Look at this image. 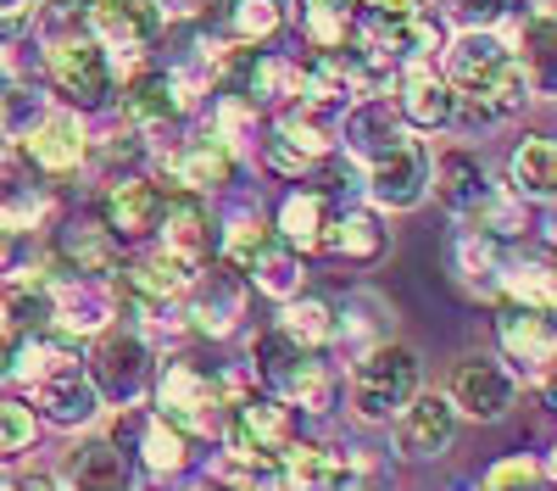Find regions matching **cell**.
<instances>
[{
    "instance_id": "6da1fadb",
    "label": "cell",
    "mask_w": 557,
    "mask_h": 491,
    "mask_svg": "<svg viewBox=\"0 0 557 491\" xmlns=\"http://www.w3.org/2000/svg\"><path fill=\"white\" fill-rule=\"evenodd\" d=\"M257 391L251 369H235V364H207L196 346H173L168 357H157L151 369V414H162L168 425H178L184 435H218L223 430V414L235 402Z\"/></svg>"
},
{
    "instance_id": "7a4b0ae2",
    "label": "cell",
    "mask_w": 557,
    "mask_h": 491,
    "mask_svg": "<svg viewBox=\"0 0 557 491\" xmlns=\"http://www.w3.org/2000/svg\"><path fill=\"white\" fill-rule=\"evenodd\" d=\"M451 96H457V112L462 123H502L513 118L524 101H530V84L513 62V45H507V34L491 23V28H462L451 45H446V73Z\"/></svg>"
},
{
    "instance_id": "3957f363",
    "label": "cell",
    "mask_w": 557,
    "mask_h": 491,
    "mask_svg": "<svg viewBox=\"0 0 557 491\" xmlns=\"http://www.w3.org/2000/svg\"><path fill=\"white\" fill-rule=\"evenodd\" d=\"M246 369L268 396L285 402L290 414H335V402H341V369L330 364V352L290 341L278 324H268L251 341Z\"/></svg>"
},
{
    "instance_id": "277c9868",
    "label": "cell",
    "mask_w": 557,
    "mask_h": 491,
    "mask_svg": "<svg viewBox=\"0 0 557 491\" xmlns=\"http://www.w3.org/2000/svg\"><path fill=\"white\" fill-rule=\"evenodd\" d=\"M424 385V364L407 341H374L351 357V375H346V396H351V414L362 425H391L401 402Z\"/></svg>"
},
{
    "instance_id": "5b68a950",
    "label": "cell",
    "mask_w": 557,
    "mask_h": 491,
    "mask_svg": "<svg viewBox=\"0 0 557 491\" xmlns=\"http://www.w3.org/2000/svg\"><path fill=\"white\" fill-rule=\"evenodd\" d=\"M151 369H157V346L134 324L112 319L107 330L89 335L84 375H89V385L101 391V408H134V402L151 391Z\"/></svg>"
},
{
    "instance_id": "8992f818",
    "label": "cell",
    "mask_w": 557,
    "mask_h": 491,
    "mask_svg": "<svg viewBox=\"0 0 557 491\" xmlns=\"http://www.w3.org/2000/svg\"><path fill=\"white\" fill-rule=\"evenodd\" d=\"M246 307H251V285L235 262H201L190 285H184V330H196L201 341H228L240 330L246 319Z\"/></svg>"
},
{
    "instance_id": "52a82bcc",
    "label": "cell",
    "mask_w": 557,
    "mask_h": 491,
    "mask_svg": "<svg viewBox=\"0 0 557 491\" xmlns=\"http://www.w3.org/2000/svg\"><path fill=\"white\" fill-rule=\"evenodd\" d=\"M157 251L168 262H178L184 274H196L201 262L218 257V218H212V201L201 191H184V185H168L162 196V218H157Z\"/></svg>"
},
{
    "instance_id": "ba28073f",
    "label": "cell",
    "mask_w": 557,
    "mask_h": 491,
    "mask_svg": "<svg viewBox=\"0 0 557 491\" xmlns=\"http://www.w3.org/2000/svg\"><path fill=\"white\" fill-rule=\"evenodd\" d=\"M446 402L457 408V419H474V425H502L507 414L519 408V375L491 352H469L457 357V369L446 380Z\"/></svg>"
},
{
    "instance_id": "9c48e42d",
    "label": "cell",
    "mask_w": 557,
    "mask_h": 491,
    "mask_svg": "<svg viewBox=\"0 0 557 491\" xmlns=\"http://www.w3.org/2000/svg\"><path fill=\"white\" fill-rule=\"evenodd\" d=\"M78 7H84V34L107 57H146L168 28L162 0H78Z\"/></svg>"
},
{
    "instance_id": "30bf717a",
    "label": "cell",
    "mask_w": 557,
    "mask_h": 491,
    "mask_svg": "<svg viewBox=\"0 0 557 491\" xmlns=\"http://www.w3.org/2000/svg\"><path fill=\"white\" fill-rule=\"evenodd\" d=\"M123 118L139 140H178L184 123H190V107H184L178 84L168 78L162 62H139L123 78Z\"/></svg>"
},
{
    "instance_id": "8fae6325",
    "label": "cell",
    "mask_w": 557,
    "mask_h": 491,
    "mask_svg": "<svg viewBox=\"0 0 557 491\" xmlns=\"http://www.w3.org/2000/svg\"><path fill=\"white\" fill-rule=\"evenodd\" d=\"M457 425L462 419H457V408L446 402V391H424V385H418L396 408V419H391V441H396V453L407 464H435V458L451 453Z\"/></svg>"
},
{
    "instance_id": "7c38bea8",
    "label": "cell",
    "mask_w": 557,
    "mask_h": 491,
    "mask_svg": "<svg viewBox=\"0 0 557 491\" xmlns=\"http://www.w3.org/2000/svg\"><path fill=\"white\" fill-rule=\"evenodd\" d=\"M362 196L374 201L380 212H412L418 201L430 196V146L407 134L396 151H385L380 162H368L362 168Z\"/></svg>"
},
{
    "instance_id": "4fadbf2b",
    "label": "cell",
    "mask_w": 557,
    "mask_h": 491,
    "mask_svg": "<svg viewBox=\"0 0 557 491\" xmlns=\"http://www.w3.org/2000/svg\"><path fill=\"white\" fill-rule=\"evenodd\" d=\"M123 268V241L107 235V223H62L45 241V274H67V280H112Z\"/></svg>"
},
{
    "instance_id": "5bb4252c",
    "label": "cell",
    "mask_w": 557,
    "mask_h": 491,
    "mask_svg": "<svg viewBox=\"0 0 557 491\" xmlns=\"http://www.w3.org/2000/svg\"><path fill=\"white\" fill-rule=\"evenodd\" d=\"M496 346H502V364L513 369V375L546 380L552 375V357H557L552 312L519 307V302H496Z\"/></svg>"
},
{
    "instance_id": "9a60e30c",
    "label": "cell",
    "mask_w": 557,
    "mask_h": 491,
    "mask_svg": "<svg viewBox=\"0 0 557 491\" xmlns=\"http://www.w3.org/2000/svg\"><path fill=\"white\" fill-rule=\"evenodd\" d=\"M23 151V162L28 168H39L45 179H67V173H78L84 162H89V134H84V123H78V112H39L28 128H23V140H17Z\"/></svg>"
},
{
    "instance_id": "2e32d148",
    "label": "cell",
    "mask_w": 557,
    "mask_h": 491,
    "mask_svg": "<svg viewBox=\"0 0 557 491\" xmlns=\"http://www.w3.org/2000/svg\"><path fill=\"white\" fill-rule=\"evenodd\" d=\"M62 486L67 491H139V469L117 435H84L62 458Z\"/></svg>"
},
{
    "instance_id": "e0dca14e",
    "label": "cell",
    "mask_w": 557,
    "mask_h": 491,
    "mask_svg": "<svg viewBox=\"0 0 557 491\" xmlns=\"http://www.w3.org/2000/svg\"><path fill=\"white\" fill-rule=\"evenodd\" d=\"M173 179H178L184 191L218 196L228 185H240V151L228 146L212 123L196 128V134H178V146H173Z\"/></svg>"
},
{
    "instance_id": "ac0fdd59",
    "label": "cell",
    "mask_w": 557,
    "mask_h": 491,
    "mask_svg": "<svg viewBox=\"0 0 557 491\" xmlns=\"http://www.w3.org/2000/svg\"><path fill=\"white\" fill-rule=\"evenodd\" d=\"M407 140V123L396 118V107H391V96H357L346 112H341V123H335V146L351 157V162H380L385 151H396Z\"/></svg>"
},
{
    "instance_id": "d6986e66",
    "label": "cell",
    "mask_w": 557,
    "mask_h": 491,
    "mask_svg": "<svg viewBox=\"0 0 557 491\" xmlns=\"http://www.w3.org/2000/svg\"><path fill=\"white\" fill-rule=\"evenodd\" d=\"M430 191H435V201H441L457 223H474V218L485 212V201H491L502 185H491V173H485L480 151L451 146V151H441V157L430 162Z\"/></svg>"
},
{
    "instance_id": "ffe728a7",
    "label": "cell",
    "mask_w": 557,
    "mask_h": 491,
    "mask_svg": "<svg viewBox=\"0 0 557 491\" xmlns=\"http://www.w3.org/2000/svg\"><path fill=\"white\" fill-rule=\"evenodd\" d=\"M162 196H168V185H157V179H146V173L112 179L107 196H101V223H107V235L123 241V246L151 241V235H157V218H162Z\"/></svg>"
},
{
    "instance_id": "44dd1931",
    "label": "cell",
    "mask_w": 557,
    "mask_h": 491,
    "mask_svg": "<svg viewBox=\"0 0 557 491\" xmlns=\"http://www.w3.org/2000/svg\"><path fill=\"white\" fill-rule=\"evenodd\" d=\"M117 319V296L112 280H67L51 274V330L67 341H89L96 330H107Z\"/></svg>"
},
{
    "instance_id": "7402d4cb",
    "label": "cell",
    "mask_w": 557,
    "mask_h": 491,
    "mask_svg": "<svg viewBox=\"0 0 557 491\" xmlns=\"http://www.w3.org/2000/svg\"><path fill=\"white\" fill-rule=\"evenodd\" d=\"M502 241L474 230V223H457L451 241H446V274L462 296H474V302H496V280H502Z\"/></svg>"
},
{
    "instance_id": "603a6c76",
    "label": "cell",
    "mask_w": 557,
    "mask_h": 491,
    "mask_svg": "<svg viewBox=\"0 0 557 491\" xmlns=\"http://www.w3.org/2000/svg\"><path fill=\"white\" fill-rule=\"evenodd\" d=\"M51 212H57V196H51V185H45V173L7 151L0 157V230L34 235V230H45Z\"/></svg>"
},
{
    "instance_id": "cb8c5ba5",
    "label": "cell",
    "mask_w": 557,
    "mask_h": 491,
    "mask_svg": "<svg viewBox=\"0 0 557 491\" xmlns=\"http://www.w3.org/2000/svg\"><path fill=\"white\" fill-rule=\"evenodd\" d=\"M34 408H39V419H51L57 430H84V425L101 419V391L89 385L84 364L73 357V364H57L51 375L34 385Z\"/></svg>"
},
{
    "instance_id": "d4e9b609",
    "label": "cell",
    "mask_w": 557,
    "mask_h": 491,
    "mask_svg": "<svg viewBox=\"0 0 557 491\" xmlns=\"http://www.w3.org/2000/svg\"><path fill=\"white\" fill-rule=\"evenodd\" d=\"M396 118L407 123V128H418V134H435V128H446V123H457L451 112H457V96H451V84L435 73V62H412V67H401L396 73Z\"/></svg>"
},
{
    "instance_id": "484cf974",
    "label": "cell",
    "mask_w": 557,
    "mask_h": 491,
    "mask_svg": "<svg viewBox=\"0 0 557 491\" xmlns=\"http://www.w3.org/2000/svg\"><path fill=\"white\" fill-rule=\"evenodd\" d=\"M318 251H330L335 262H351V268H374V262H385V251H391V230L380 223V212L341 201V207L330 212V223H323Z\"/></svg>"
},
{
    "instance_id": "4316f807",
    "label": "cell",
    "mask_w": 557,
    "mask_h": 491,
    "mask_svg": "<svg viewBox=\"0 0 557 491\" xmlns=\"http://www.w3.org/2000/svg\"><path fill=\"white\" fill-rule=\"evenodd\" d=\"M201 28L223 39L228 51H246V45H268L285 28V12H278V0H207Z\"/></svg>"
},
{
    "instance_id": "83f0119b",
    "label": "cell",
    "mask_w": 557,
    "mask_h": 491,
    "mask_svg": "<svg viewBox=\"0 0 557 491\" xmlns=\"http://www.w3.org/2000/svg\"><path fill=\"white\" fill-rule=\"evenodd\" d=\"M391 302L380 296V291H346V302H335V335H330V352H346V357H357L362 346H374V341H385L391 335Z\"/></svg>"
},
{
    "instance_id": "f1b7e54d",
    "label": "cell",
    "mask_w": 557,
    "mask_h": 491,
    "mask_svg": "<svg viewBox=\"0 0 557 491\" xmlns=\"http://www.w3.org/2000/svg\"><path fill=\"white\" fill-rule=\"evenodd\" d=\"M134 469L139 475H151V480H173L190 469V435H184L178 425H168L162 414H146L134 430Z\"/></svg>"
},
{
    "instance_id": "f546056e",
    "label": "cell",
    "mask_w": 557,
    "mask_h": 491,
    "mask_svg": "<svg viewBox=\"0 0 557 491\" xmlns=\"http://www.w3.org/2000/svg\"><path fill=\"white\" fill-rule=\"evenodd\" d=\"M507 191H513L524 207H546L557 191V146L552 134H524L507 157Z\"/></svg>"
},
{
    "instance_id": "4dcf8cb0",
    "label": "cell",
    "mask_w": 557,
    "mask_h": 491,
    "mask_svg": "<svg viewBox=\"0 0 557 491\" xmlns=\"http://www.w3.org/2000/svg\"><path fill=\"white\" fill-rule=\"evenodd\" d=\"M330 212H335V201H330V196L312 191V185H301V191H290L285 201H278V212H273V241H285L290 251H301V257H307V251H318Z\"/></svg>"
},
{
    "instance_id": "1f68e13d",
    "label": "cell",
    "mask_w": 557,
    "mask_h": 491,
    "mask_svg": "<svg viewBox=\"0 0 557 491\" xmlns=\"http://www.w3.org/2000/svg\"><path fill=\"white\" fill-rule=\"evenodd\" d=\"M513 45V62H519V73H524V84H530V96H552V12L546 7H535V12H524V23H519V34L507 39Z\"/></svg>"
},
{
    "instance_id": "d6a6232c",
    "label": "cell",
    "mask_w": 557,
    "mask_h": 491,
    "mask_svg": "<svg viewBox=\"0 0 557 491\" xmlns=\"http://www.w3.org/2000/svg\"><path fill=\"white\" fill-rule=\"evenodd\" d=\"M246 285L251 291H262V296H273V302H285V296H296L301 285H307V268H301V251H290L285 241H268L246 268Z\"/></svg>"
},
{
    "instance_id": "836d02e7",
    "label": "cell",
    "mask_w": 557,
    "mask_h": 491,
    "mask_svg": "<svg viewBox=\"0 0 557 491\" xmlns=\"http://www.w3.org/2000/svg\"><path fill=\"white\" fill-rule=\"evenodd\" d=\"M273 324L285 330L290 341H301V346L330 352V335H335V302H323V296H312V291H296V296L278 302V319H273Z\"/></svg>"
},
{
    "instance_id": "e575fe53",
    "label": "cell",
    "mask_w": 557,
    "mask_h": 491,
    "mask_svg": "<svg viewBox=\"0 0 557 491\" xmlns=\"http://www.w3.org/2000/svg\"><path fill=\"white\" fill-rule=\"evenodd\" d=\"M496 302H519V307L552 312V262L546 257H507L502 280H496Z\"/></svg>"
},
{
    "instance_id": "d590c367",
    "label": "cell",
    "mask_w": 557,
    "mask_h": 491,
    "mask_svg": "<svg viewBox=\"0 0 557 491\" xmlns=\"http://www.w3.org/2000/svg\"><path fill=\"white\" fill-rule=\"evenodd\" d=\"M351 12H357V0H296V28L307 39V51H341Z\"/></svg>"
},
{
    "instance_id": "8d00e7d4",
    "label": "cell",
    "mask_w": 557,
    "mask_h": 491,
    "mask_svg": "<svg viewBox=\"0 0 557 491\" xmlns=\"http://www.w3.org/2000/svg\"><path fill=\"white\" fill-rule=\"evenodd\" d=\"M268 241H273V223H268L257 207H235L228 218H218V257H223V262L246 268Z\"/></svg>"
},
{
    "instance_id": "74e56055",
    "label": "cell",
    "mask_w": 557,
    "mask_h": 491,
    "mask_svg": "<svg viewBox=\"0 0 557 491\" xmlns=\"http://www.w3.org/2000/svg\"><path fill=\"white\" fill-rule=\"evenodd\" d=\"M485 491H552V458H530V453L496 458L485 469Z\"/></svg>"
},
{
    "instance_id": "f35d334b",
    "label": "cell",
    "mask_w": 557,
    "mask_h": 491,
    "mask_svg": "<svg viewBox=\"0 0 557 491\" xmlns=\"http://www.w3.org/2000/svg\"><path fill=\"white\" fill-rule=\"evenodd\" d=\"M34 435H39L34 402H23V396H0V464L17 458V453H28Z\"/></svg>"
},
{
    "instance_id": "ab89813d",
    "label": "cell",
    "mask_w": 557,
    "mask_h": 491,
    "mask_svg": "<svg viewBox=\"0 0 557 491\" xmlns=\"http://www.w3.org/2000/svg\"><path fill=\"white\" fill-rule=\"evenodd\" d=\"M89 157L101 162V185H112V179H123V173H139V162H146V140H139L134 128H117Z\"/></svg>"
},
{
    "instance_id": "60d3db41",
    "label": "cell",
    "mask_w": 557,
    "mask_h": 491,
    "mask_svg": "<svg viewBox=\"0 0 557 491\" xmlns=\"http://www.w3.org/2000/svg\"><path fill=\"white\" fill-rule=\"evenodd\" d=\"M441 7L462 23V28H491L507 17V0H441Z\"/></svg>"
},
{
    "instance_id": "b9f144b4",
    "label": "cell",
    "mask_w": 557,
    "mask_h": 491,
    "mask_svg": "<svg viewBox=\"0 0 557 491\" xmlns=\"http://www.w3.org/2000/svg\"><path fill=\"white\" fill-rule=\"evenodd\" d=\"M39 0H0V39H23L34 28Z\"/></svg>"
},
{
    "instance_id": "7bdbcfd3",
    "label": "cell",
    "mask_w": 557,
    "mask_h": 491,
    "mask_svg": "<svg viewBox=\"0 0 557 491\" xmlns=\"http://www.w3.org/2000/svg\"><path fill=\"white\" fill-rule=\"evenodd\" d=\"M12 491H67V486H62V475H51V469H34V475H17Z\"/></svg>"
},
{
    "instance_id": "ee69618b",
    "label": "cell",
    "mask_w": 557,
    "mask_h": 491,
    "mask_svg": "<svg viewBox=\"0 0 557 491\" xmlns=\"http://www.w3.org/2000/svg\"><path fill=\"white\" fill-rule=\"evenodd\" d=\"M418 0H357V12H407Z\"/></svg>"
},
{
    "instance_id": "f6af8a7d",
    "label": "cell",
    "mask_w": 557,
    "mask_h": 491,
    "mask_svg": "<svg viewBox=\"0 0 557 491\" xmlns=\"http://www.w3.org/2000/svg\"><path fill=\"white\" fill-rule=\"evenodd\" d=\"M12 335H17V330H12V312H7V302H0V352L12 346Z\"/></svg>"
},
{
    "instance_id": "bcb514c9",
    "label": "cell",
    "mask_w": 557,
    "mask_h": 491,
    "mask_svg": "<svg viewBox=\"0 0 557 491\" xmlns=\"http://www.w3.org/2000/svg\"><path fill=\"white\" fill-rule=\"evenodd\" d=\"M190 491H235V486H228V480H218V475H207V480H196Z\"/></svg>"
},
{
    "instance_id": "7dc6e473",
    "label": "cell",
    "mask_w": 557,
    "mask_h": 491,
    "mask_svg": "<svg viewBox=\"0 0 557 491\" xmlns=\"http://www.w3.org/2000/svg\"><path fill=\"white\" fill-rule=\"evenodd\" d=\"M535 7H546V0H507V12H535Z\"/></svg>"
},
{
    "instance_id": "c3c4849f",
    "label": "cell",
    "mask_w": 557,
    "mask_h": 491,
    "mask_svg": "<svg viewBox=\"0 0 557 491\" xmlns=\"http://www.w3.org/2000/svg\"><path fill=\"white\" fill-rule=\"evenodd\" d=\"M7 151H12V140H7V134H0V157H7Z\"/></svg>"
},
{
    "instance_id": "681fc988",
    "label": "cell",
    "mask_w": 557,
    "mask_h": 491,
    "mask_svg": "<svg viewBox=\"0 0 557 491\" xmlns=\"http://www.w3.org/2000/svg\"><path fill=\"white\" fill-rule=\"evenodd\" d=\"M0 78H7V67H0Z\"/></svg>"
}]
</instances>
